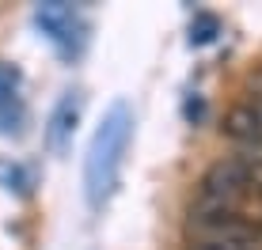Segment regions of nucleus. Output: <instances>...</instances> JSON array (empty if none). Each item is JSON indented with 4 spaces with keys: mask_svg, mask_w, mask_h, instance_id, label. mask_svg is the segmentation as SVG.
<instances>
[{
    "mask_svg": "<svg viewBox=\"0 0 262 250\" xmlns=\"http://www.w3.org/2000/svg\"><path fill=\"white\" fill-rule=\"evenodd\" d=\"M129 140H133V114L125 103H114L99 121L92 144H88V159H84V193L92 212H99L118 190Z\"/></svg>",
    "mask_w": 262,
    "mask_h": 250,
    "instance_id": "1",
    "label": "nucleus"
},
{
    "mask_svg": "<svg viewBox=\"0 0 262 250\" xmlns=\"http://www.w3.org/2000/svg\"><path fill=\"white\" fill-rule=\"evenodd\" d=\"M251 197H262V156L236 152L216 159L202 174L190 209L202 212H243Z\"/></svg>",
    "mask_w": 262,
    "mask_h": 250,
    "instance_id": "2",
    "label": "nucleus"
},
{
    "mask_svg": "<svg viewBox=\"0 0 262 250\" xmlns=\"http://www.w3.org/2000/svg\"><path fill=\"white\" fill-rule=\"evenodd\" d=\"M34 19H38V27H42V31H46L65 53H76L72 38L84 42V23H80V15L72 12L69 4H38V8H34Z\"/></svg>",
    "mask_w": 262,
    "mask_h": 250,
    "instance_id": "3",
    "label": "nucleus"
},
{
    "mask_svg": "<svg viewBox=\"0 0 262 250\" xmlns=\"http://www.w3.org/2000/svg\"><path fill=\"white\" fill-rule=\"evenodd\" d=\"M224 137H228L239 152L262 156V110L255 103H239L236 110L224 118Z\"/></svg>",
    "mask_w": 262,
    "mask_h": 250,
    "instance_id": "4",
    "label": "nucleus"
},
{
    "mask_svg": "<svg viewBox=\"0 0 262 250\" xmlns=\"http://www.w3.org/2000/svg\"><path fill=\"white\" fill-rule=\"evenodd\" d=\"M23 99H19V72L12 65H0V133L19 137L23 133Z\"/></svg>",
    "mask_w": 262,
    "mask_h": 250,
    "instance_id": "5",
    "label": "nucleus"
},
{
    "mask_svg": "<svg viewBox=\"0 0 262 250\" xmlns=\"http://www.w3.org/2000/svg\"><path fill=\"white\" fill-rule=\"evenodd\" d=\"M76 118H80V95H76V91H69L65 99L57 103V110H53V118H50V133H46V144H50L53 152H61V148H65L69 133L76 129Z\"/></svg>",
    "mask_w": 262,
    "mask_h": 250,
    "instance_id": "6",
    "label": "nucleus"
},
{
    "mask_svg": "<svg viewBox=\"0 0 262 250\" xmlns=\"http://www.w3.org/2000/svg\"><path fill=\"white\" fill-rule=\"evenodd\" d=\"M213 34H216V19L213 15H205V12H198L194 15V23H190V42H213Z\"/></svg>",
    "mask_w": 262,
    "mask_h": 250,
    "instance_id": "7",
    "label": "nucleus"
},
{
    "mask_svg": "<svg viewBox=\"0 0 262 250\" xmlns=\"http://www.w3.org/2000/svg\"><path fill=\"white\" fill-rule=\"evenodd\" d=\"M247 91H251V99H247V103H255L258 110H262V68H258V72L247 80Z\"/></svg>",
    "mask_w": 262,
    "mask_h": 250,
    "instance_id": "8",
    "label": "nucleus"
},
{
    "mask_svg": "<svg viewBox=\"0 0 262 250\" xmlns=\"http://www.w3.org/2000/svg\"><path fill=\"white\" fill-rule=\"evenodd\" d=\"M258 235H262V231H258Z\"/></svg>",
    "mask_w": 262,
    "mask_h": 250,
    "instance_id": "9",
    "label": "nucleus"
}]
</instances>
